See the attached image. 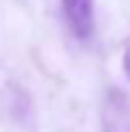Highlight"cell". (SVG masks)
Returning a JSON list of instances; mask_svg holds the SVG:
<instances>
[{
    "instance_id": "1",
    "label": "cell",
    "mask_w": 130,
    "mask_h": 132,
    "mask_svg": "<svg viewBox=\"0 0 130 132\" xmlns=\"http://www.w3.org/2000/svg\"><path fill=\"white\" fill-rule=\"evenodd\" d=\"M69 30L78 39H87L93 30V0H61Z\"/></svg>"
},
{
    "instance_id": "2",
    "label": "cell",
    "mask_w": 130,
    "mask_h": 132,
    "mask_svg": "<svg viewBox=\"0 0 130 132\" xmlns=\"http://www.w3.org/2000/svg\"><path fill=\"white\" fill-rule=\"evenodd\" d=\"M124 69H126V74L130 78V46L126 48V52H124Z\"/></svg>"
}]
</instances>
